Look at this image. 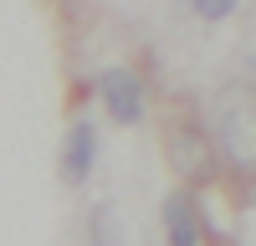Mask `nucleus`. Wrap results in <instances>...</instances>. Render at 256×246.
Instances as JSON below:
<instances>
[{
    "instance_id": "obj_6",
    "label": "nucleus",
    "mask_w": 256,
    "mask_h": 246,
    "mask_svg": "<svg viewBox=\"0 0 256 246\" xmlns=\"http://www.w3.org/2000/svg\"><path fill=\"white\" fill-rule=\"evenodd\" d=\"M190 6H195L200 20H226V16H236L241 0H190Z\"/></svg>"
},
{
    "instance_id": "obj_2",
    "label": "nucleus",
    "mask_w": 256,
    "mask_h": 246,
    "mask_svg": "<svg viewBox=\"0 0 256 246\" xmlns=\"http://www.w3.org/2000/svg\"><path fill=\"white\" fill-rule=\"evenodd\" d=\"M98 102L108 108L113 123L134 128V123L148 113V92H144V77L134 67H102L98 72Z\"/></svg>"
},
{
    "instance_id": "obj_3",
    "label": "nucleus",
    "mask_w": 256,
    "mask_h": 246,
    "mask_svg": "<svg viewBox=\"0 0 256 246\" xmlns=\"http://www.w3.org/2000/svg\"><path fill=\"white\" fill-rule=\"evenodd\" d=\"M164 246H205V210L184 184L164 195Z\"/></svg>"
},
{
    "instance_id": "obj_1",
    "label": "nucleus",
    "mask_w": 256,
    "mask_h": 246,
    "mask_svg": "<svg viewBox=\"0 0 256 246\" xmlns=\"http://www.w3.org/2000/svg\"><path fill=\"white\" fill-rule=\"evenodd\" d=\"M164 149H169V164L180 170L184 180V190L190 184H210V180H220V149H216V134H205L195 128V123H174L164 138Z\"/></svg>"
},
{
    "instance_id": "obj_5",
    "label": "nucleus",
    "mask_w": 256,
    "mask_h": 246,
    "mask_svg": "<svg viewBox=\"0 0 256 246\" xmlns=\"http://www.w3.org/2000/svg\"><path fill=\"white\" fill-rule=\"evenodd\" d=\"M88 246H118V216H113V205H98V210H92Z\"/></svg>"
},
{
    "instance_id": "obj_7",
    "label": "nucleus",
    "mask_w": 256,
    "mask_h": 246,
    "mask_svg": "<svg viewBox=\"0 0 256 246\" xmlns=\"http://www.w3.org/2000/svg\"><path fill=\"white\" fill-rule=\"evenodd\" d=\"M216 246H236V241H226V236H220V241H216Z\"/></svg>"
},
{
    "instance_id": "obj_4",
    "label": "nucleus",
    "mask_w": 256,
    "mask_h": 246,
    "mask_svg": "<svg viewBox=\"0 0 256 246\" xmlns=\"http://www.w3.org/2000/svg\"><path fill=\"white\" fill-rule=\"evenodd\" d=\"M98 164V123L92 118H77L67 128V144H62V180L67 184H82Z\"/></svg>"
}]
</instances>
